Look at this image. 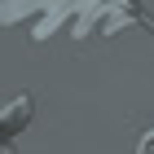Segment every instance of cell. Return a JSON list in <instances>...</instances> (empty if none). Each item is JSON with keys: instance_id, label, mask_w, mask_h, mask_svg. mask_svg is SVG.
Returning a JSON list of instances; mask_svg holds the SVG:
<instances>
[{"instance_id": "1", "label": "cell", "mask_w": 154, "mask_h": 154, "mask_svg": "<svg viewBox=\"0 0 154 154\" xmlns=\"http://www.w3.org/2000/svg\"><path fill=\"white\" fill-rule=\"evenodd\" d=\"M26 18H35L31 26L35 40H48L62 22L71 26L75 40H88V35H119L137 13L128 0H0V26L26 22Z\"/></svg>"}, {"instance_id": "2", "label": "cell", "mask_w": 154, "mask_h": 154, "mask_svg": "<svg viewBox=\"0 0 154 154\" xmlns=\"http://www.w3.org/2000/svg\"><path fill=\"white\" fill-rule=\"evenodd\" d=\"M137 154H154V128L141 137V145H137Z\"/></svg>"}]
</instances>
